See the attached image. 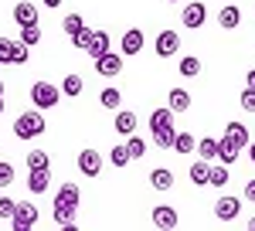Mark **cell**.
Segmentation results:
<instances>
[{"mask_svg":"<svg viewBox=\"0 0 255 231\" xmlns=\"http://www.w3.org/2000/svg\"><path fill=\"white\" fill-rule=\"evenodd\" d=\"M89 34H92V31H89V27H85V31H79V34H75V38H72V44H75V48H79V51H85V48H89Z\"/></svg>","mask_w":255,"mask_h":231,"instance_id":"f35d334b","label":"cell"},{"mask_svg":"<svg viewBox=\"0 0 255 231\" xmlns=\"http://www.w3.org/2000/svg\"><path fill=\"white\" fill-rule=\"evenodd\" d=\"M82 89H85V82H82V75H65V82H61V92L65 96H82Z\"/></svg>","mask_w":255,"mask_h":231,"instance_id":"484cf974","label":"cell"},{"mask_svg":"<svg viewBox=\"0 0 255 231\" xmlns=\"http://www.w3.org/2000/svg\"><path fill=\"white\" fill-rule=\"evenodd\" d=\"M242 211V201L238 197H218L215 201V218L218 221H235Z\"/></svg>","mask_w":255,"mask_h":231,"instance_id":"9c48e42d","label":"cell"},{"mask_svg":"<svg viewBox=\"0 0 255 231\" xmlns=\"http://www.w3.org/2000/svg\"><path fill=\"white\" fill-rule=\"evenodd\" d=\"M143 44H146V41H143V31H139V27H129V31L123 34V41H119V51L126 58H133V55L143 51Z\"/></svg>","mask_w":255,"mask_h":231,"instance_id":"ba28073f","label":"cell"},{"mask_svg":"<svg viewBox=\"0 0 255 231\" xmlns=\"http://www.w3.org/2000/svg\"><path fill=\"white\" fill-rule=\"evenodd\" d=\"M218 150H221V139H215V136L197 139V153L204 156V160H218Z\"/></svg>","mask_w":255,"mask_h":231,"instance_id":"cb8c5ba5","label":"cell"},{"mask_svg":"<svg viewBox=\"0 0 255 231\" xmlns=\"http://www.w3.org/2000/svg\"><path fill=\"white\" fill-rule=\"evenodd\" d=\"M14 20H17L20 27H27V24H38V7H34V3H27V0H20L17 7H14Z\"/></svg>","mask_w":255,"mask_h":231,"instance_id":"e0dca14e","label":"cell"},{"mask_svg":"<svg viewBox=\"0 0 255 231\" xmlns=\"http://www.w3.org/2000/svg\"><path fill=\"white\" fill-rule=\"evenodd\" d=\"M191 180H194V187H204V184H208V180H211V160H204V156H201V160H197L194 167H191Z\"/></svg>","mask_w":255,"mask_h":231,"instance_id":"d6986e66","label":"cell"},{"mask_svg":"<svg viewBox=\"0 0 255 231\" xmlns=\"http://www.w3.org/2000/svg\"><path fill=\"white\" fill-rule=\"evenodd\" d=\"M20 41H24L27 48H34V44L41 41V27H38V24H27V27H20Z\"/></svg>","mask_w":255,"mask_h":231,"instance_id":"1f68e13d","label":"cell"},{"mask_svg":"<svg viewBox=\"0 0 255 231\" xmlns=\"http://www.w3.org/2000/svg\"><path fill=\"white\" fill-rule=\"evenodd\" d=\"M0 113H3V96H0Z\"/></svg>","mask_w":255,"mask_h":231,"instance_id":"ee69618b","label":"cell"},{"mask_svg":"<svg viewBox=\"0 0 255 231\" xmlns=\"http://www.w3.org/2000/svg\"><path fill=\"white\" fill-rule=\"evenodd\" d=\"M0 96H3V82H0Z\"/></svg>","mask_w":255,"mask_h":231,"instance_id":"f6af8a7d","label":"cell"},{"mask_svg":"<svg viewBox=\"0 0 255 231\" xmlns=\"http://www.w3.org/2000/svg\"><path fill=\"white\" fill-rule=\"evenodd\" d=\"M238 24H242V10H238L235 3H225V7L218 10V27H221V31H235Z\"/></svg>","mask_w":255,"mask_h":231,"instance_id":"4fadbf2b","label":"cell"},{"mask_svg":"<svg viewBox=\"0 0 255 231\" xmlns=\"http://www.w3.org/2000/svg\"><path fill=\"white\" fill-rule=\"evenodd\" d=\"M126 146H129V156H133V160H143V153H146V143H143L139 136H129V139H126Z\"/></svg>","mask_w":255,"mask_h":231,"instance_id":"836d02e7","label":"cell"},{"mask_svg":"<svg viewBox=\"0 0 255 231\" xmlns=\"http://www.w3.org/2000/svg\"><path fill=\"white\" fill-rule=\"evenodd\" d=\"M150 187L153 191H170L174 187V170L170 167H157V170L150 173Z\"/></svg>","mask_w":255,"mask_h":231,"instance_id":"ac0fdd59","label":"cell"},{"mask_svg":"<svg viewBox=\"0 0 255 231\" xmlns=\"http://www.w3.org/2000/svg\"><path fill=\"white\" fill-rule=\"evenodd\" d=\"M116 133L119 136L136 133V113H116Z\"/></svg>","mask_w":255,"mask_h":231,"instance_id":"603a6c76","label":"cell"},{"mask_svg":"<svg viewBox=\"0 0 255 231\" xmlns=\"http://www.w3.org/2000/svg\"><path fill=\"white\" fill-rule=\"evenodd\" d=\"M215 191H221L225 184H228V163H221V167H211V180H208Z\"/></svg>","mask_w":255,"mask_h":231,"instance_id":"4dcf8cb0","label":"cell"},{"mask_svg":"<svg viewBox=\"0 0 255 231\" xmlns=\"http://www.w3.org/2000/svg\"><path fill=\"white\" fill-rule=\"evenodd\" d=\"M58 96H61V89L58 85H51V82H34L31 85V102H34V109H55L58 106Z\"/></svg>","mask_w":255,"mask_h":231,"instance_id":"7a4b0ae2","label":"cell"},{"mask_svg":"<svg viewBox=\"0 0 255 231\" xmlns=\"http://www.w3.org/2000/svg\"><path fill=\"white\" fill-rule=\"evenodd\" d=\"M79 170L85 177H99L102 173V153L99 150H82L79 153Z\"/></svg>","mask_w":255,"mask_h":231,"instance_id":"30bf717a","label":"cell"},{"mask_svg":"<svg viewBox=\"0 0 255 231\" xmlns=\"http://www.w3.org/2000/svg\"><path fill=\"white\" fill-rule=\"evenodd\" d=\"M99 102H102V109L116 113V109H119V102H123V96H119V89H102V96H99Z\"/></svg>","mask_w":255,"mask_h":231,"instance_id":"83f0119b","label":"cell"},{"mask_svg":"<svg viewBox=\"0 0 255 231\" xmlns=\"http://www.w3.org/2000/svg\"><path fill=\"white\" fill-rule=\"evenodd\" d=\"M153 225H157L160 231H174L177 225H180V218H177V211L174 208H167V204H160V208H153Z\"/></svg>","mask_w":255,"mask_h":231,"instance_id":"8fae6325","label":"cell"},{"mask_svg":"<svg viewBox=\"0 0 255 231\" xmlns=\"http://www.w3.org/2000/svg\"><path fill=\"white\" fill-rule=\"evenodd\" d=\"M150 133H153V139H157V146H163V150L174 146L177 129H174V109H170V106L150 113Z\"/></svg>","mask_w":255,"mask_h":231,"instance_id":"6da1fadb","label":"cell"},{"mask_svg":"<svg viewBox=\"0 0 255 231\" xmlns=\"http://www.w3.org/2000/svg\"><path fill=\"white\" fill-rule=\"evenodd\" d=\"M170 3H177V0H170Z\"/></svg>","mask_w":255,"mask_h":231,"instance_id":"7dc6e473","label":"cell"},{"mask_svg":"<svg viewBox=\"0 0 255 231\" xmlns=\"http://www.w3.org/2000/svg\"><path fill=\"white\" fill-rule=\"evenodd\" d=\"M41 133H44V116L41 113H24L14 119V136L17 139H34Z\"/></svg>","mask_w":255,"mask_h":231,"instance_id":"3957f363","label":"cell"},{"mask_svg":"<svg viewBox=\"0 0 255 231\" xmlns=\"http://www.w3.org/2000/svg\"><path fill=\"white\" fill-rule=\"evenodd\" d=\"M55 201H58V204H65V208H72V211H79V201H82L79 184H61Z\"/></svg>","mask_w":255,"mask_h":231,"instance_id":"5bb4252c","label":"cell"},{"mask_svg":"<svg viewBox=\"0 0 255 231\" xmlns=\"http://www.w3.org/2000/svg\"><path fill=\"white\" fill-rule=\"evenodd\" d=\"M157 58H170L177 55V48H180V38H177V31H160L157 34Z\"/></svg>","mask_w":255,"mask_h":231,"instance_id":"7c38bea8","label":"cell"},{"mask_svg":"<svg viewBox=\"0 0 255 231\" xmlns=\"http://www.w3.org/2000/svg\"><path fill=\"white\" fill-rule=\"evenodd\" d=\"M167 106H170L174 113H187V109H191V96H187V89H170Z\"/></svg>","mask_w":255,"mask_h":231,"instance_id":"44dd1931","label":"cell"},{"mask_svg":"<svg viewBox=\"0 0 255 231\" xmlns=\"http://www.w3.org/2000/svg\"><path fill=\"white\" fill-rule=\"evenodd\" d=\"M245 85H252V89H255V68L249 72V78H245Z\"/></svg>","mask_w":255,"mask_h":231,"instance_id":"60d3db41","label":"cell"},{"mask_svg":"<svg viewBox=\"0 0 255 231\" xmlns=\"http://www.w3.org/2000/svg\"><path fill=\"white\" fill-rule=\"evenodd\" d=\"M133 156H129V146H113V167H126Z\"/></svg>","mask_w":255,"mask_h":231,"instance_id":"d590c367","label":"cell"},{"mask_svg":"<svg viewBox=\"0 0 255 231\" xmlns=\"http://www.w3.org/2000/svg\"><path fill=\"white\" fill-rule=\"evenodd\" d=\"M106 51H109V34H106V31H92V34H89V48H85V55H89V58H102Z\"/></svg>","mask_w":255,"mask_h":231,"instance_id":"2e32d148","label":"cell"},{"mask_svg":"<svg viewBox=\"0 0 255 231\" xmlns=\"http://www.w3.org/2000/svg\"><path fill=\"white\" fill-rule=\"evenodd\" d=\"M51 187V167L48 170H31L27 173V191L31 194H44Z\"/></svg>","mask_w":255,"mask_h":231,"instance_id":"9a60e30c","label":"cell"},{"mask_svg":"<svg viewBox=\"0 0 255 231\" xmlns=\"http://www.w3.org/2000/svg\"><path fill=\"white\" fill-rule=\"evenodd\" d=\"M51 214H55V221H58L61 228H65V225H72V218H75V211H72V208H65V204H58V201H55Z\"/></svg>","mask_w":255,"mask_h":231,"instance_id":"d6a6232c","label":"cell"},{"mask_svg":"<svg viewBox=\"0 0 255 231\" xmlns=\"http://www.w3.org/2000/svg\"><path fill=\"white\" fill-rule=\"evenodd\" d=\"M194 146H197V139L191 133H177V139H174V150L180 156H187V153H194Z\"/></svg>","mask_w":255,"mask_h":231,"instance_id":"d4e9b609","label":"cell"},{"mask_svg":"<svg viewBox=\"0 0 255 231\" xmlns=\"http://www.w3.org/2000/svg\"><path fill=\"white\" fill-rule=\"evenodd\" d=\"M245 197H249V201H255V180H249V184H245Z\"/></svg>","mask_w":255,"mask_h":231,"instance_id":"ab89813d","label":"cell"},{"mask_svg":"<svg viewBox=\"0 0 255 231\" xmlns=\"http://www.w3.org/2000/svg\"><path fill=\"white\" fill-rule=\"evenodd\" d=\"M249 160H252V163H255V139H252V143H249Z\"/></svg>","mask_w":255,"mask_h":231,"instance_id":"b9f144b4","label":"cell"},{"mask_svg":"<svg viewBox=\"0 0 255 231\" xmlns=\"http://www.w3.org/2000/svg\"><path fill=\"white\" fill-rule=\"evenodd\" d=\"M61 31H65L68 38H75L79 31H85V20H82L79 14H68V17H65V24H61Z\"/></svg>","mask_w":255,"mask_h":231,"instance_id":"f1b7e54d","label":"cell"},{"mask_svg":"<svg viewBox=\"0 0 255 231\" xmlns=\"http://www.w3.org/2000/svg\"><path fill=\"white\" fill-rule=\"evenodd\" d=\"M204 20H208V7H204V3H197V0H194V3H187V7L180 10V24H184L187 31H197Z\"/></svg>","mask_w":255,"mask_h":231,"instance_id":"8992f818","label":"cell"},{"mask_svg":"<svg viewBox=\"0 0 255 231\" xmlns=\"http://www.w3.org/2000/svg\"><path fill=\"white\" fill-rule=\"evenodd\" d=\"M48 167H51V160H48L44 150H31L27 153V170H48Z\"/></svg>","mask_w":255,"mask_h":231,"instance_id":"4316f807","label":"cell"},{"mask_svg":"<svg viewBox=\"0 0 255 231\" xmlns=\"http://www.w3.org/2000/svg\"><path fill=\"white\" fill-rule=\"evenodd\" d=\"M197 72H201V58H194V55L180 58V75H184V78H194Z\"/></svg>","mask_w":255,"mask_h":231,"instance_id":"f546056e","label":"cell"},{"mask_svg":"<svg viewBox=\"0 0 255 231\" xmlns=\"http://www.w3.org/2000/svg\"><path fill=\"white\" fill-rule=\"evenodd\" d=\"M10 184H14V167L7 160H0V191H7Z\"/></svg>","mask_w":255,"mask_h":231,"instance_id":"e575fe53","label":"cell"},{"mask_svg":"<svg viewBox=\"0 0 255 231\" xmlns=\"http://www.w3.org/2000/svg\"><path fill=\"white\" fill-rule=\"evenodd\" d=\"M14 211H17V201H10V197L3 194V197H0V218H3V221H10Z\"/></svg>","mask_w":255,"mask_h":231,"instance_id":"8d00e7d4","label":"cell"},{"mask_svg":"<svg viewBox=\"0 0 255 231\" xmlns=\"http://www.w3.org/2000/svg\"><path fill=\"white\" fill-rule=\"evenodd\" d=\"M44 7H61V0H41Z\"/></svg>","mask_w":255,"mask_h":231,"instance_id":"7bdbcfd3","label":"cell"},{"mask_svg":"<svg viewBox=\"0 0 255 231\" xmlns=\"http://www.w3.org/2000/svg\"><path fill=\"white\" fill-rule=\"evenodd\" d=\"M123 58H126L123 51H119V55H113V51H106L102 58H96V72H99L102 78H116L119 72H123Z\"/></svg>","mask_w":255,"mask_h":231,"instance_id":"52a82bcc","label":"cell"},{"mask_svg":"<svg viewBox=\"0 0 255 231\" xmlns=\"http://www.w3.org/2000/svg\"><path fill=\"white\" fill-rule=\"evenodd\" d=\"M27 61V44L24 41L0 38V65H24Z\"/></svg>","mask_w":255,"mask_h":231,"instance_id":"277c9868","label":"cell"},{"mask_svg":"<svg viewBox=\"0 0 255 231\" xmlns=\"http://www.w3.org/2000/svg\"><path fill=\"white\" fill-rule=\"evenodd\" d=\"M38 208L31 204V201H24V204H17V211H14V218H10V228L14 231H31L34 225H38Z\"/></svg>","mask_w":255,"mask_h":231,"instance_id":"5b68a950","label":"cell"},{"mask_svg":"<svg viewBox=\"0 0 255 231\" xmlns=\"http://www.w3.org/2000/svg\"><path fill=\"white\" fill-rule=\"evenodd\" d=\"M238 153H242V146H238L235 139H228V136H221V150H218V160L232 167V163L238 160Z\"/></svg>","mask_w":255,"mask_h":231,"instance_id":"ffe728a7","label":"cell"},{"mask_svg":"<svg viewBox=\"0 0 255 231\" xmlns=\"http://www.w3.org/2000/svg\"><path fill=\"white\" fill-rule=\"evenodd\" d=\"M252 231H255V218H252Z\"/></svg>","mask_w":255,"mask_h":231,"instance_id":"bcb514c9","label":"cell"},{"mask_svg":"<svg viewBox=\"0 0 255 231\" xmlns=\"http://www.w3.org/2000/svg\"><path fill=\"white\" fill-rule=\"evenodd\" d=\"M242 109L245 113H255V89L252 85H245V92H242Z\"/></svg>","mask_w":255,"mask_h":231,"instance_id":"74e56055","label":"cell"},{"mask_svg":"<svg viewBox=\"0 0 255 231\" xmlns=\"http://www.w3.org/2000/svg\"><path fill=\"white\" fill-rule=\"evenodd\" d=\"M225 136H228V139H235L242 150L252 143V139H249V126H242V122H228V126H225Z\"/></svg>","mask_w":255,"mask_h":231,"instance_id":"7402d4cb","label":"cell"}]
</instances>
